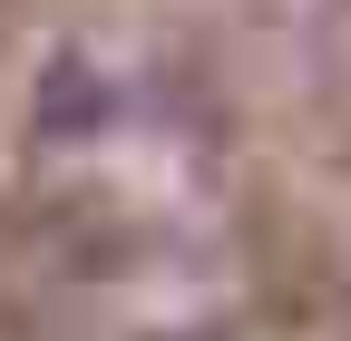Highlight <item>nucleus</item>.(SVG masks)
<instances>
[{"label":"nucleus","mask_w":351,"mask_h":341,"mask_svg":"<svg viewBox=\"0 0 351 341\" xmlns=\"http://www.w3.org/2000/svg\"><path fill=\"white\" fill-rule=\"evenodd\" d=\"M88 127H108V78L69 49L49 78H39V137H88Z\"/></svg>","instance_id":"obj_1"}]
</instances>
